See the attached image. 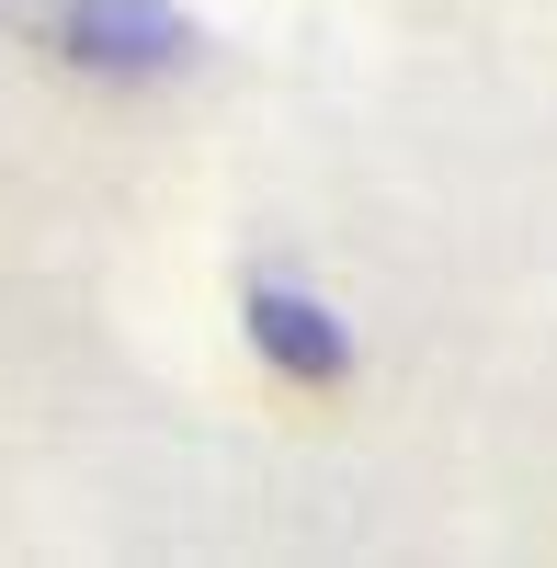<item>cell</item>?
Masks as SVG:
<instances>
[{"mask_svg":"<svg viewBox=\"0 0 557 568\" xmlns=\"http://www.w3.org/2000/svg\"><path fill=\"white\" fill-rule=\"evenodd\" d=\"M251 342L285 364V375H307V387H331V375L353 364V342H342L307 296H285V284H251Z\"/></svg>","mask_w":557,"mask_h":568,"instance_id":"7a4b0ae2","label":"cell"},{"mask_svg":"<svg viewBox=\"0 0 557 568\" xmlns=\"http://www.w3.org/2000/svg\"><path fill=\"white\" fill-rule=\"evenodd\" d=\"M45 34H58L80 69H171V58H194V23L160 12V0H58Z\"/></svg>","mask_w":557,"mask_h":568,"instance_id":"6da1fadb","label":"cell"}]
</instances>
